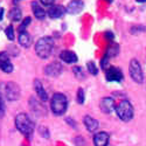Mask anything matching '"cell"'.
Segmentation results:
<instances>
[{
    "label": "cell",
    "mask_w": 146,
    "mask_h": 146,
    "mask_svg": "<svg viewBox=\"0 0 146 146\" xmlns=\"http://www.w3.org/2000/svg\"><path fill=\"white\" fill-rule=\"evenodd\" d=\"M15 126L23 136L29 137L34 131V123L26 113H19L15 117Z\"/></svg>",
    "instance_id": "cell-1"
},
{
    "label": "cell",
    "mask_w": 146,
    "mask_h": 146,
    "mask_svg": "<svg viewBox=\"0 0 146 146\" xmlns=\"http://www.w3.org/2000/svg\"><path fill=\"white\" fill-rule=\"evenodd\" d=\"M67 106H68V100L63 94L56 92L53 95L52 100H50V108H52V111L54 115H56V116L63 115L67 110Z\"/></svg>",
    "instance_id": "cell-2"
},
{
    "label": "cell",
    "mask_w": 146,
    "mask_h": 146,
    "mask_svg": "<svg viewBox=\"0 0 146 146\" xmlns=\"http://www.w3.org/2000/svg\"><path fill=\"white\" fill-rule=\"evenodd\" d=\"M53 47H54V40L52 38H49V36H44V38H41L38 42H36L35 52L39 57L47 58L50 55V53L53 50Z\"/></svg>",
    "instance_id": "cell-3"
},
{
    "label": "cell",
    "mask_w": 146,
    "mask_h": 146,
    "mask_svg": "<svg viewBox=\"0 0 146 146\" xmlns=\"http://www.w3.org/2000/svg\"><path fill=\"white\" fill-rule=\"evenodd\" d=\"M117 116L124 121H129L133 118V106L129 101H121L118 105H116Z\"/></svg>",
    "instance_id": "cell-4"
},
{
    "label": "cell",
    "mask_w": 146,
    "mask_h": 146,
    "mask_svg": "<svg viewBox=\"0 0 146 146\" xmlns=\"http://www.w3.org/2000/svg\"><path fill=\"white\" fill-rule=\"evenodd\" d=\"M129 70H130L131 78H132L133 81H135L136 83H139V84L143 83V81H144V74H143L140 63L138 62L137 60H131Z\"/></svg>",
    "instance_id": "cell-5"
},
{
    "label": "cell",
    "mask_w": 146,
    "mask_h": 146,
    "mask_svg": "<svg viewBox=\"0 0 146 146\" xmlns=\"http://www.w3.org/2000/svg\"><path fill=\"white\" fill-rule=\"evenodd\" d=\"M105 77L109 82H120L123 80V72L119 68L116 67H109L106 69Z\"/></svg>",
    "instance_id": "cell-6"
},
{
    "label": "cell",
    "mask_w": 146,
    "mask_h": 146,
    "mask_svg": "<svg viewBox=\"0 0 146 146\" xmlns=\"http://www.w3.org/2000/svg\"><path fill=\"white\" fill-rule=\"evenodd\" d=\"M83 7H84V4L82 0H71L66 7V12L69 14H77L80 12H82Z\"/></svg>",
    "instance_id": "cell-7"
},
{
    "label": "cell",
    "mask_w": 146,
    "mask_h": 146,
    "mask_svg": "<svg viewBox=\"0 0 146 146\" xmlns=\"http://www.w3.org/2000/svg\"><path fill=\"white\" fill-rule=\"evenodd\" d=\"M100 106H101V110L104 113H111L116 109L115 101L111 98V97H104V98L101 101Z\"/></svg>",
    "instance_id": "cell-8"
},
{
    "label": "cell",
    "mask_w": 146,
    "mask_h": 146,
    "mask_svg": "<svg viewBox=\"0 0 146 146\" xmlns=\"http://www.w3.org/2000/svg\"><path fill=\"white\" fill-rule=\"evenodd\" d=\"M64 12H66V9H64L63 6H61V5H53V6L49 7V9H48V12H47V14L49 15L52 19H58V18H61L64 14Z\"/></svg>",
    "instance_id": "cell-9"
},
{
    "label": "cell",
    "mask_w": 146,
    "mask_h": 146,
    "mask_svg": "<svg viewBox=\"0 0 146 146\" xmlns=\"http://www.w3.org/2000/svg\"><path fill=\"white\" fill-rule=\"evenodd\" d=\"M61 71H62V66L57 62L50 63L44 68V72L48 76H57L58 74H61Z\"/></svg>",
    "instance_id": "cell-10"
},
{
    "label": "cell",
    "mask_w": 146,
    "mask_h": 146,
    "mask_svg": "<svg viewBox=\"0 0 146 146\" xmlns=\"http://www.w3.org/2000/svg\"><path fill=\"white\" fill-rule=\"evenodd\" d=\"M95 146H108L109 144V135L106 132H98L94 137Z\"/></svg>",
    "instance_id": "cell-11"
},
{
    "label": "cell",
    "mask_w": 146,
    "mask_h": 146,
    "mask_svg": "<svg viewBox=\"0 0 146 146\" xmlns=\"http://www.w3.org/2000/svg\"><path fill=\"white\" fill-rule=\"evenodd\" d=\"M60 57H61V60H62L63 62H66V63H75V62H77V56H76V54L72 53V52H70V50H63L62 53H61Z\"/></svg>",
    "instance_id": "cell-12"
},
{
    "label": "cell",
    "mask_w": 146,
    "mask_h": 146,
    "mask_svg": "<svg viewBox=\"0 0 146 146\" xmlns=\"http://www.w3.org/2000/svg\"><path fill=\"white\" fill-rule=\"evenodd\" d=\"M34 89H35V91H36V95L40 97L41 101H47V100H48V95H47L46 90L43 89L42 83H41L39 80H35V82H34Z\"/></svg>",
    "instance_id": "cell-13"
},
{
    "label": "cell",
    "mask_w": 146,
    "mask_h": 146,
    "mask_svg": "<svg viewBox=\"0 0 146 146\" xmlns=\"http://www.w3.org/2000/svg\"><path fill=\"white\" fill-rule=\"evenodd\" d=\"M32 9H33V13H34V15H35L36 19H39V20L44 19V17H46V11H44L38 3H36V1L32 3Z\"/></svg>",
    "instance_id": "cell-14"
},
{
    "label": "cell",
    "mask_w": 146,
    "mask_h": 146,
    "mask_svg": "<svg viewBox=\"0 0 146 146\" xmlns=\"http://www.w3.org/2000/svg\"><path fill=\"white\" fill-rule=\"evenodd\" d=\"M84 125H86V127L88 129V131L94 132L97 130V127H98V121L90 116H86L84 117Z\"/></svg>",
    "instance_id": "cell-15"
},
{
    "label": "cell",
    "mask_w": 146,
    "mask_h": 146,
    "mask_svg": "<svg viewBox=\"0 0 146 146\" xmlns=\"http://www.w3.org/2000/svg\"><path fill=\"white\" fill-rule=\"evenodd\" d=\"M19 43L25 47V48H28L31 44H32V36L26 32H21L19 34Z\"/></svg>",
    "instance_id": "cell-16"
},
{
    "label": "cell",
    "mask_w": 146,
    "mask_h": 146,
    "mask_svg": "<svg viewBox=\"0 0 146 146\" xmlns=\"http://www.w3.org/2000/svg\"><path fill=\"white\" fill-rule=\"evenodd\" d=\"M21 15H22V13H21V11L18 7H13V8L9 11V13H8L9 19L12 21H15V22H18V21L21 20Z\"/></svg>",
    "instance_id": "cell-17"
},
{
    "label": "cell",
    "mask_w": 146,
    "mask_h": 146,
    "mask_svg": "<svg viewBox=\"0 0 146 146\" xmlns=\"http://www.w3.org/2000/svg\"><path fill=\"white\" fill-rule=\"evenodd\" d=\"M0 69H1L4 72H9L13 71V64L11 63L9 60H5V61H0Z\"/></svg>",
    "instance_id": "cell-18"
},
{
    "label": "cell",
    "mask_w": 146,
    "mask_h": 146,
    "mask_svg": "<svg viewBox=\"0 0 146 146\" xmlns=\"http://www.w3.org/2000/svg\"><path fill=\"white\" fill-rule=\"evenodd\" d=\"M118 52H119V47H118V44H116V43H110V46L108 47V50H106V56L108 57H110V56H116L117 54H118Z\"/></svg>",
    "instance_id": "cell-19"
},
{
    "label": "cell",
    "mask_w": 146,
    "mask_h": 146,
    "mask_svg": "<svg viewBox=\"0 0 146 146\" xmlns=\"http://www.w3.org/2000/svg\"><path fill=\"white\" fill-rule=\"evenodd\" d=\"M29 23H31V18L27 17L25 20L22 21L21 25H20V27H19V32H20V33H21V32H26V27L29 25Z\"/></svg>",
    "instance_id": "cell-20"
},
{
    "label": "cell",
    "mask_w": 146,
    "mask_h": 146,
    "mask_svg": "<svg viewBox=\"0 0 146 146\" xmlns=\"http://www.w3.org/2000/svg\"><path fill=\"white\" fill-rule=\"evenodd\" d=\"M88 70H89L90 74H92V75L98 74V69L96 68V64L94 62H88Z\"/></svg>",
    "instance_id": "cell-21"
},
{
    "label": "cell",
    "mask_w": 146,
    "mask_h": 146,
    "mask_svg": "<svg viewBox=\"0 0 146 146\" xmlns=\"http://www.w3.org/2000/svg\"><path fill=\"white\" fill-rule=\"evenodd\" d=\"M6 33V36L12 41V40H14V31H13V26H8L5 31Z\"/></svg>",
    "instance_id": "cell-22"
},
{
    "label": "cell",
    "mask_w": 146,
    "mask_h": 146,
    "mask_svg": "<svg viewBox=\"0 0 146 146\" xmlns=\"http://www.w3.org/2000/svg\"><path fill=\"white\" fill-rule=\"evenodd\" d=\"M84 98H86V96H84V90L82 88H80L78 91H77V103L83 104L84 103Z\"/></svg>",
    "instance_id": "cell-23"
},
{
    "label": "cell",
    "mask_w": 146,
    "mask_h": 146,
    "mask_svg": "<svg viewBox=\"0 0 146 146\" xmlns=\"http://www.w3.org/2000/svg\"><path fill=\"white\" fill-rule=\"evenodd\" d=\"M74 74H75V76L77 77V78H83L84 77V72H83V69L82 68H80V67H75L74 68Z\"/></svg>",
    "instance_id": "cell-24"
},
{
    "label": "cell",
    "mask_w": 146,
    "mask_h": 146,
    "mask_svg": "<svg viewBox=\"0 0 146 146\" xmlns=\"http://www.w3.org/2000/svg\"><path fill=\"white\" fill-rule=\"evenodd\" d=\"M108 64H109V57L105 55V56L101 60V67H102L103 69H106V68H108Z\"/></svg>",
    "instance_id": "cell-25"
},
{
    "label": "cell",
    "mask_w": 146,
    "mask_h": 146,
    "mask_svg": "<svg viewBox=\"0 0 146 146\" xmlns=\"http://www.w3.org/2000/svg\"><path fill=\"white\" fill-rule=\"evenodd\" d=\"M40 1H41L44 6H53V4H54L55 0H40Z\"/></svg>",
    "instance_id": "cell-26"
},
{
    "label": "cell",
    "mask_w": 146,
    "mask_h": 146,
    "mask_svg": "<svg viewBox=\"0 0 146 146\" xmlns=\"http://www.w3.org/2000/svg\"><path fill=\"white\" fill-rule=\"evenodd\" d=\"M3 17H4V9H3L1 7H0V20L3 19Z\"/></svg>",
    "instance_id": "cell-27"
},
{
    "label": "cell",
    "mask_w": 146,
    "mask_h": 146,
    "mask_svg": "<svg viewBox=\"0 0 146 146\" xmlns=\"http://www.w3.org/2000/svg\"><path fill=\"white\" fill-rule=\"evenodd\" d=\"M137 3H140V4L141 3H146V0H137Z\"/></svg>",
    "instance_id": "cell-28"
},
{
    "label": "cell",
    "mask_w": 146,
    "mask_h": 146,
    "mask_svg": "<svg viewBox=\"0 0 146 146\" xmlns=\"http://www.w3.org/2000/svg\"><path fill=\"white\" fill-rule=\"evenodd\" d=\"M106 1H108V3H112V1H113V0H106Z\"/></svg>",
    "instance_id": "cell-29"
}]
</instances>
